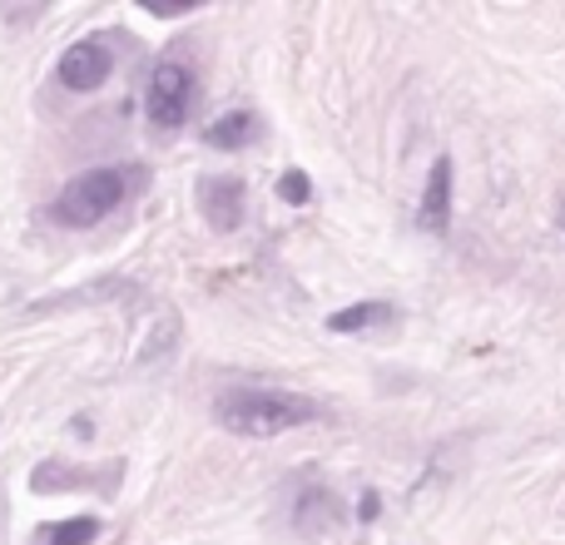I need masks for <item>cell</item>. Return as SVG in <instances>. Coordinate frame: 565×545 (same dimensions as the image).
Returning a JSON list of instances; mask_svg holds the SVG:
<instances>
[{
  "label": "cell",
  "mask_w": 565,
  "mask_h": 545,
  "mask_svg": "<svg viewBox=\"0 0 565 545\" xmlns=\"http://www.w3.org/2000/svg\"><path fill=\"white\" fill-rule=\"evenodd\" d=\"M40 536H45V545H89L99 536V521L95 516H70V521H60V526H45Z\"/></svg>",
  "instance_id": "obj_9"
},
{
  "label": "cell",
  "mask_w": 565,
  "mask_h": 545,
  "mask_svg": "<svg viewBox=\"0 0 565 545\" xmlns=\"http://www.w3.org/2000/svg\"><path fill=\"white\" fill-rule=\"evenodd\" d=\"M377 322H392V308L387 302H352V308H342V312H332L328 318V332H362V328H377Z\"/></svg>",
  "instance_id": "obj_8"
},
{
  "label": "cell",
  "mask_w": 565,
  "mask_h": 545,
  "mask_svg": "<svg viewBox=\"0 0 565 545\" xmlns=\"http://www.w3.org/2000/svg\"><path fill=\"white\" fill-rule=\"evenodd\" d=\"M451 218V159L441 154L427 174V194H422V224L441 228Z\"/></svg>",
  "instance_id": "obj_6"
},
{
  "label": "cell",
  "mask_w": 565,
  "mask_h": 545,
  "mask_svg": "<svg viewBox=\"0 0 565 545\" xmlns=\"http://www.w3.org/2000/svg\"><path fill=\"white\" fill-rule=\"evenodd\" d=\"M254 135H258V119L248 115V109H234V115L214 119V125L204 129V139H209L214 149H244Z\"/></svg>",
  "instance_id": "obj_7"
},
{
  "label": "cell",
  "mask_w": 565,
  "mask_h": 545,
  "mask_svg": "<svg viewBox=\"0 0 565 545\" xmlns=\"http://www.w3.org/2000/svg\"><path fill=\"white\" fill-rule=\"evenodd\" d=\"M109 70H115L109 50L99 45V40H79V45H70L65 55H60V85L89 95V89H99L109 79Z\"/></svg>",
  "instance_id": "obj_4"
},
{
  "label": "cell",
  "mask_w": 565,
  "mask_h": 545,
  "mask_svg": "<svg viewBox=\"0 0 565 545\" xmlns=\"http://www.w3.org/2000/svg\"><path fill=\"white\" fill-rule=\"evenodd\" d=\"M125 194H129V179L119 174V169H85V174H75L65 189H60L50 214H55V224H65V228H89V224L115 214V209L125 204Z\"/></svg>",
  "instance_id": "obj_2"
},
{
  "label": "cell",
  "mask_w": 565,
  "mask_h": 545,
  "mask_svg": "<svg viewBox=\"0 0 565 545\" xmlns=\"http://www.w3.org/2000/svg\"><path fill=\"white\" fill-rule=\"evenodd\" d=\"M189 109H194V75H189L184 65H174V60L154 65V75H149V95H145L149 125L154 129H179L189 119Z\"/></svg>",
  "instance_id": "obj_3"
},
{
  "label": "cell",
  "mask_w": 565,
  "mask_h": 545,
  "mask_svg": "<svg viewBox=\"0 0 565 545\" xmlns=\"http://www.w3.org/2000/svg\"><path fill=\"white\" fill-rule=\"evenodd\" d=\"M214 417H218V427H228L234 437L268 441V437H282V431H292V427H308V421L318 417V407H312L308 397H298V392L228 387V392H218Z\"/></svg>",
  "instance_id": "obj_1"
},
{
  "label": "cell",
  "mask_w": 565,
  "mask_h": 545,
  "mask_svg": "<svg viewBox=\"0 0 565 545\" xmlns=\"http://www.w3.org/2000/svg\"><path fill=\"white\" fill-rule=\"evenodd\" d=\"M561 224H565V204H561Z\"/></svg>",
  "instance_id": "obj_12"
},
{
  "label": "cell",
  "mask_w": 565,
  "mask_h": 545,
  "mask_svg": "<svg viewBox=\"0 0 565 545\" xmlns=\"http://www.w3.org/2000/svg\"><path fill=\"white\" fill-rule=\"evenodd\" d=\"M199 0H145V10H154V15H184V10H194Z\"/></svg>",
  "instance_id": "obj_11"
},
{
  "label": "cell",
  "mask_w": 565,
  "mask_h": 545,
  "mask_svg": "<svg viewBox=\"0 0 565 545\" xmlns=\"http://www.w3.org/2000/svg\"><path fill=\"white\" fill-rule=\"evenodd\" d=\"M278 194L288 199V204H308V199H312V184H308V174H302V169H288V174L278 179Z\"/></svg>",
  "instance_id": "obj_10"
},
{
  "label": "cell",
  "mask_w": 565,
  "mask_h": 545,
  "mask_svg": "<svg viewBox=\"0 0 565 545\" xmlns=\"http://www.w3.org/2000/svg\"><path fill=\"white\" fill-rule=\"evenodd\" d=\"M199 209L218 234H234L244 224V184L238 179H204L199 184Z\"/></svg>",
  "instance_id": "obj_5"
}]
</instances>
